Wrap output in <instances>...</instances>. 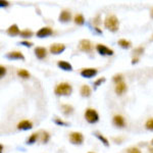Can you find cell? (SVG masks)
<instances>
[{
	"label": "cell",
	"instance_id": "obj_1",
	"mask_svg": "<svg viewBox=\"0 0 153 153\" xmlns=\"http://www.w3.org/2000/svg\"><path fill=\"white\" fill-rule=\"evenodd\" d=\"M104 27L110 32H117L120 29V21L115 16L110 14L106 16L104 19Z\"/></svg>",
	"mask_w": 153,
	"mask_h": 153
},
{
	"label": "cell",
	"instance_id": "obj_2",
	"mask_svg": "<svg viewBox=\"0 0 153 153\" xmlns=\"http://www.w3.org/2000/svg\"><path fill=\"white\" fill-rule=\"evenodd\" d=\"M54 92L58 96H68L73 92V87L68 83H59L58 85H56Z\"/></svg>",
	"mask_w": 153,
	"mask_h": 153
},
{
	"label": "cell",
	"instance_id": "obj_3",
	"mask_svg": "<svg viewBox=\"0 0 153 153\" xmlns=\"http://www.w3.org/2000/svg\"><path fill=\"white\" fill-rule=\"evenodd\" d=\"M85 118L89 124H95L99 120V114L93 108H88L85 111Z\"/></svg>",
	"mask_w": 153,
	"mask_h": 153
},
{
	"label": "cell",
	"instance_id": "obj_4",
	"mask_svg": "<svg viewBox=\"0 0 153 153\" xmlns=\"http://www.w3.org/2000/svg\"><path fill=\"white\" fill-rule=\"evenodd\" d=\"M70 141L75 145H81L84 142V136L80 132H71L70 134Z\"/></svg>",
	"mask_w": 153,
	"mask_h": 153
},
{
	"label": "cell",
	"instance_id": "obj_5",
	"mask_svg": "<svg viewBox=\"0 0 153 153\" xmlns=\"http://www.w3.org/2000/svg\"><path fill=\"white\" fill-rule=\"evenodd\" d=\"M79 48L82 51H84V52H91L93 50V44L88 39H83V40L80 41Z\"/></svg>",
	"mask_w": 153,
	"mask_h": 153
},
{
	"label": "cell",
	"instance_id": "obj_6",
	"mask_svg": "<svg viewBox=\"0 0 153 153\" xmlns=\"http://www.w3.org/2000/svg\"><path fill=\"white\" fill-rule=\"evenodd\" d=\"M96 50L100 55H113V50L110 48H108L107 46L103 45V44H97L96 45Z\"/></svg>",
	"mask_w": 153,
	"mask_h": 153
},
{
	"label": "cell",
	"instance_id": "obj_7",
	"mask_svg": "<svg viewBox=\"0 0 153 153\" xmlns=\"http://www.w3.org/2000/svg\"><path fill=\"white\" fill-rule=\"evenodd\" d=\"M49 50H50V52L52 54L57 55V54L62 53L63 51L65 50V44H61V43H54L50 46Z\"/></svg>",
	"mask_w": 153,
	"mask_h": 153
},
{
	"label": "cell",
	"instance_id": "obj_8",
	"mask_svg": "<svg viewBox=\"0 0 153 153\" xmlns=\"http://www.w3.org/2000/svg\"><path fill=\"white\" fill-rule=\"evenodd\" d=\"M98 71L96 70V68H83L82 71H81V76H83V78H87V79H90V78H93V76H95L97 75Z\"/></svg>",
	"mask_w": 153,
	"mask_h": 153
},
{
	"label": "cell",
	"instance_id": "obj_9",
	"mask_svg": "<svg viewBox=\"0 0 153 153\" xmlns=\"http://www.w3.org/2000/svg\"><path fill=\"white\" fill-rule=\"evenodd\" d=\"M53 34V31L49 27H43L37 32V37L38 38H45V37H49Z\"/></svg>",
	"mask_w": 153,
	"mask_h": 153
},
{
	"label": "cell",
	"instance_id": "obj_10",
	"mask_svg": "<svg viewBox=\"0 0 153 153\" xmlns=\"http://www.w3.org/2000/svg\"><path fill=\"white\" fill-rule=\"evenodd\" d=\"M112 122H113V125L117 128H125L126 127V120H125V117L120 114L114 115L112 118Z\"/></svg>",
	"mask_w": 153,
	"mask_h": 153
},
{
	"label": "cell",
	"instance_id": "obj_11",
	"mask_svg": "<svg viewBox=\"0 0 153 153\" xmlns=\"http://www.w3.org/2000/svg\"><path fill=\"white\" fill-rule=\"evenodd\" d=\"M16 128H18L19 130H24V131L30 130V129L33 128V123L29 120H22V122L19 123L18 126H16Z\"/></svg>",
	"mask_w": 153,
	"mask_h": 153
},
{
	"label": "cell",
	"instance_id": "obj_12",
	"mask_svg": "<svg viewBox=\"0 0 153 153\" xmlns=\"http://www.w3.org/2000/svg\"><path fill=\"white\" fill-rule=\"evenodd\" d=\"M71 13L68 9H63L60 12V14H59V22H61V23H68V22L71 21Z\"/></svg>",
	"mask_w": 153,
	"mask_h": 153
},
{
	"label": "cell",
	"instance_id": "obj_13",
	"mask_svg": "<svg viewBox=\"0 0 153 153\" xmlns=\"http://www.w3.org/2000/svg\"><path fill=\"white\" fill-rule=\"evenodd\" d=\"M34 52H35V55L37 56V58H39V59H44L47 56V50L44 47H36Z\"/></svg>",
	"mask_w": 153,
	"mask_h": 153
},
{
	"label": "cell",
	"instance_id": "obj_14",
	"mask_svg": "<svg viewBox=\"0 0 153 153\" xmlns=\"http://www.w3.org/2000/svg\"><path fill=\"white\" fill-rule=\"evenodd\" d=\"M6 33L8 34L9 36H11V37H14V36H18L21 34V31H19V26L18 25H11L10 27H9L8 29H7V31H6Z\"/></svg>",
	"mask_w": 153,
	"mask_h": 153
},
{
	"label": "cell",
	"instance_id": "obj_15",
	"mask_svg": "<svg viewBox=\"0 0 153 153\" xmlns=\"http://www.w3.org/2000/svg\"><path fill=\"white\" fill-rule=\"evenodd\" d=\"M6 57L9 59H22V60H25V56L21 51H11V52H8Z\"/></svg>",
	"mask_w": 153,
	"mask_h": 153
},
{
	"label": "cell",
	"instance_id": "obj_16",
	"mask_svg": "<svg viewBox=\"0 0 153 153\" xmlns=\"http://www.w3.org/2000/svg\"><path fill=\"white\" fill-rule=\"evenodd\" d=\"M57 65L59 68H61V70L65 71H73V66L70 62H68V61L65 60H59L57 62Z\"/></svg>",
	"mask_w": 153,
	"mask_h": 153
},
{
	"label": "cell",
	"instance_id": "obj_17",
	"mask_svg": "<svg viewBox=\"0 0 153 153\" xmlns=\"http://www.w3.org/2000/svg\"><path fill=\"white\" fill-rule=\"evenodd\" d=\"M127 84L125 82H122V83H118L117 84V86H115V93H117V95H123L124 93L127 91Z\"/></svg>",
	"mask_w": 153,
	"mask_h": 153
},
{
	"label": "cell",
	"instance_id": "obj_18",
	"mask_svg": "<svg viewBox=\"0 0 153 153\" xmlns=\"http://www.w3.org/2000/svg\"><path fill=\"white\" fill-rule=\"evenodd\" d=\"M80 93L83 97H89V96L91 95V93H92V90H91V88L89 87L88 85H83L82 87H81Z\"/></svg>",
	"mask_w": 153,
	"mask_h": 153
},
{
	"label": "cell",
	"instance_id": "obj_19",
	"mask_svg": "<svg viewBox=\"0 0 153 153\" xmlns=\"http://www.w3.org/2000/svg\"><path fill=\"white\" fill-rule=\"evenodd\" d=\"M117 44L120 46V47L127 49V48H130L132 46V43L129 41V40H126V39H120V40L117 41Z\"/></svg>",
	"mask_w": 153,
	"mask_h": 153
},
{
	"label": "cell",
	"instance_id": "obj_20",
	"mask_svg": "<svg viewBox=\"0 0 153 153\" xmlns=\"http://www.w3.org/2000/svg\"><path fill=\"white\" fill-rule=\"evenodd\" d=\"M74 21H75V24L79 25V26H82V25H84V23H85V19H84V16H83V14H81V13L76 14Z\"/></svg>",
	"mask_w": 153,
	"mask_h": 153
},
{
	"label": "cell",
	"instance_id": "obj_21",
	"mask_svg": "<svg viewBox=\"0 0 153 153\" xmlns=\"http://www.w3.org/2000/svg\"><path fill=\"white\" fill-rule=\"evenodd\" d=\"M62 110H63V113H65V115H70L71 113L74 112V107L71 105H68V104H63L62 106Z\"/></svg>",
	"mask_w": 153,
	"mask_h": 153
},
{
	"label": "cell",
	"instance_id": "obj_22",
	"mask_svg": "<svg viewBox=\"0 0 153 153\" xmlns=\"http://www.w3.org/2000/svg\"><path fill=\"white\" fill-rule=\"evenodd\" d=\"M18 76H21L23 79H29L30 78V73L27 70H24V68H21V70L18 71Z\"/></svg>",
	"mask_w": 153,
	"mask_h": 153
},
{
	"label": "cell",
	"instance_id": "obj_23",
	"mask_svg": "<svg viewBox=\"0 0 153 153\" xmlns=\"http://www.w3.org/2000/svg\"><path fill=\"white\" fill-rule=\"evenodd\" d=\"M95 135H96V137H97L98 139H99L100 141L105 145V146H109V142H108V140L106 139V138L104 137V136L101 135L100 133H95Z\"/></svg>",
	"mask_w": 153,
	"mask_h": 153
},
{
	"label": "cell",
	"instance_id": "obj_24",
	"mask_svg": "<svg viewBox=\"0 0 153 153\" xmlns=\"http://www.w3.org/2000/svg\"><path fill=\"white\" fill-rule=\"evenodd\" d=\"M33 31H31V30H23V31H21V35L22 37H24V38H30V37L33 36Z\"/></svg>",
	"mask_w": 153,
	"mask_h": 153
},
{
	"label": "cell",
	"instance_id": "obj_25",
	"mask_svg": "<svg viewBox=\"0 0 153 153\" xmlns=\"http://www.w3.org/2000/svg\"><path fill=\"white\" fill-rule=\"evenodd\" d=\"M38 133H34V134H32L31 136L29 137V139L27 140V143L28 144H34L36 141H37V139H38Z\"/></svg>",
	"mask_w": 153,
	"mask_h": 153
},
{
	"label": "cell",
	"instance_id": "obj_26",
	"mask_svg": "<svg viewBox=\"0 0 153 153\" xmlns=\"http://www.w3.org/2000/svg\"><path fill=\"white\" fill-rule=\"evenodd\" d=\"M49 140H50V134H49L48 132H43V133H42V139H41L42 143L46 144Z\"/></svg>",
	"mask_w": 153,
	"mask_h": 153
},
{
	"label": "cell",
	"instance_id": "obj_27",
	"mask_svg": "<svg viewBox=\"0 0 153 153\" xmlns=\"http://www.w3.org/2000/svg\"><path fill=\"white\" fill-rule=\"evenodd\" d=\"M112 80H113V82H115L117 84L122 83V82H123V80H124V76H123L122 74H117V75L113 76Z\"/></svg>",
	"mask_w": 153,
	"mask_h": 153
},
{
	"label": "cell",
	"instance_id": "obj_28",
	"mask_svg": "<svg viewBox=\"0 0 153 153\" xmlns=\"http://www.w3.org/2000/svg\"><path fill=\"white\" fill-rule=\"evenodd\" d=\"M145 127H146L147 130L153 131V117L152 118H149V120H147L146 124H145Z\"/></svg>",
	"mask_w": 153,
	"mask_h": 153
},
{
	"label": "cell",
	"instance_id": "obj_29",
	"mask_svg": "<svg viewBox=\"0 0 153 153\" xmlns=\"http://www.w3.org/2000/svg\"><path fill=\"white\" fill-rule=\"evenodd\" d=\"M127 153H142L141 150L137 147H131L127 150Z\"/></svg>",
	"mask_w": 153,
	"mask_h": 153
},
{
	"label": "cell",
	"instance_id": "obj_30",
	"mask_svg": "<svg viewBox=\"0 0 153 153\" xmlns=\"http://www.w3.org/2000/svg\"><path fill=\"white\" fill-rule=\"evenodd\" d=\"M133 52H134L135 54L140 55V54H143V52H144V48H143V47H137V48H135L134 50H133Z\"/></svg>",
	"mask_w": 153,
	"mask_h": 153
},
{
	"label": "cell",
	"instance_id": "obj_31",
	"mask_svg": "<svg viewBox=\"0 0 153 153\" xmlns=\"http://www.w3.org/2000/svg\"><path fill=\"white\" fill-rule=\"evenodd\" d=\"M54 122H55V124H57L59 126H68V123L63 122V120H61L60 118H57V117H56L55 120H54Z\"/></svg>",
	"mask_w": 153,
	"mask_h": 153
},
{
	"label": "cell",
	"instance_id": "obj_32",
	"mask_svg": "<svg viewBox=\"0 0 153 153\" xmlns=\"http://www.w3.org/2000/svg\"><path fill=\"white\" fill-rule=\"evenodd\" d=\"M103 82H105V78H100V79H98V80H96L95 82H94V86H96V87H98V86L100 85V84H102Z\"/></svg>",
	"mask_w": 153,
	"mask_h": 153
},
{
	"label": "cell",
	"instance_id": "obj_33",
	"mask_svg": "<svg viewBox=\"0 0 153 153\" xmlns=\"http://www.w3.org/2000/svg\"><path fill=\"white\" fill-rule=\"evenodd\" d=\"M93 23H94V25L96 26V28H98V26L101 24V22H100V16H97L96 18L93 19Z\"/></svg>",
	"mask_w": 153,
	"mask_h": 153
},
{
	"label": "cell",
	"instance_id": "obj_34",
	"mask_svg": "<svg viewBox=\"0 0 153 153\" xmlns=\"http://www.w3.org/2000/svg\"><path fill=\"white\" fill-rule=\"evenodd\" d=\"M5 74H6V68H4L3 65H1L0 66V76L3 78V76H5Z\"/></svg>",
	"mask_w": 153,
	"mask_h": 153
},
{
	"label": "cell",
	"instance_id": "obj_35",
	"mask_svg": "<svg viewBox=\"0 0 153 153\" xmlns=\"http://www.w3.org/2000/svg\"><path fill=\"white\" fill-rule=\"evenodd\" d=\"M21 44L24 46H26V47H31V46L33 45V43H32V42H29V41H22Z\"/></svg>",
	"mask_w": 153,
	"mask_h": 153
},
{
	"label": "cell",
	"instance_id": "obj_36",
	"mask_svg": "<svg viewBox=\"0 0 153 153\" xmlns=\"http://www.w3.org/2000/svg\"><path fill=\"white\" fill-rule=\"evenodd\" d=\"M9 2L8 1H0V6L3 7V6H8Z\"/></svg>",
	"mask_w": 153,
	"mask_h": 153
},
{
	"label": "cell",
	"instance_id": "obj_37",
	"mask_svg": "<svg viewBox=\"0 0 153 153\" xmlns=\"http://www.w3.org/2000/svg\"><path fill=\"white\" fill-rule=\"evenodd\" d=\"M138 60H139V58H138V57L133 58V59H132V63H133V65H134V63H137V62H138Z\"/></svg>",
	"mask_w": 153,
	"mask_h": 153
},
{
	"label": "cell",
	"instance_id": "obj_38",
	"mask_svg": "<svg viewBox=\"0 0 153 153\" xmlns=\"http://www.w3.org/2000/svg\"><path fill=\"white\" fill-rule=\"evenodd\" d=\"M113 140H114V141L115 142H117V143H120V142H122V138H118V139H117V138H114V139H113Z\"/></svg>",
	"mask_w": 153,
	"mask_h": 153
},
{
	"label": "cell",
	"instance_id": "obj_39",
	"mask_svg": "<svg viewBox=\"0 0 153 153\" xmlns=\"http://www.w3.org/2000/svg\"><path fill=\"white\" fill-rule=\"evenodd\" d=\"M148 150H149L150 153H153V147H149L148 148Z\"/></svg>",
	"mask_w": 153,
	"mask_h": 153
},
{
	"label": "cell",
	"instance_id": "obj_40",
	"mask_svg": "<svg viewBox=\"0 0 153 153\" xmlns=\"http://www.w3.org/2000/svg\"><path fill=\"white\" fill-rule=\"evenodd\" d=\"M95 30H96V32H98V33H102V31L99 30V28H95Z\"/></svg>",
	"mask_w": 153,
	"mask_h": 153
},
{
	"label": "cell",
	"instance_id": "obj_41",
	"mask_svg": "<svg viewBox=\"0 0 153 153\" xmlns=\"http://www.w3.org/2000/svg\"><path fill=\"white\" fill-rule=\"evenodd\" d=\"M151 16L153 18V9H152V11H151Z\"/></svg>",
	"mask_w": 153,
	"mask_h": 153
},
{
	"label": "cell",
	"instance_id": "obj_42",
	"mask_svg": "<svg viewBox=\"0 0 153 153\" xmlns=\"http://www.w3.org/2000/svg\"><path fill=\"white\" fill-rule=\"evenodd\" d=\"M151 145H152V146H153V139H152V141H151Z\"/></svg>",
	"mask_w": 153,
	"mask_h": 153
},
{
	"label": "cell",
	"instance_id": "obj_43",
	"mask_svg": "<svg viewBox=\"0 0 153 153\" xmlns=\"http://www.w3.org/2000/svg\"><path fill=\"white\" fill-rule=\"evenodd\" d=\"M151 39H152V41H153V36H152V38H151Z\"/></svg>",
	"mask_w": 153,
	"mask_h": 153
},
{
	"label": "cell",
	"instance_id": "obj_44",
	"mask_svg": "<svg viewBox=\"0 0 153 153\" xmlns=\"http://www.w3.org/2000/svg\"><path fill=\"white\" fill-rule=\"evenodd\" d=\"M89 153H93V152H89Z\"/></svg>",
	"mask_w": 153,
	"mask_h": 153
}]
</instances>
